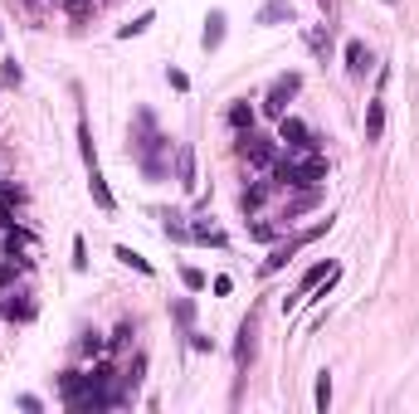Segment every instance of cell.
Masks as SVG:
<instances>
[{
	"label": "cell",
	"instance_id": "6da1fadb",
	"mask_svg": "<svg viewBox=\"0 0 419 414\" xmlns=\"http://www.w3.org/2000/svg\"><path fill=\"white\" fill-rule=\"evenodd\" d=\"M327 181V156L322 151H288L283 161H273V186L278 191H312Z\"/></svg>",
	"mask_w": 419,
	"mask_h": 414
},
{
	"label": "cell",
	"instance_id": "7a4b0ae2",
	"mask_svg": "<svg viewBox=\"0 0 419 414\" xmlns=\"http://www.w3.org/2000/svg\"><path fill=\"white\" fill-rule=\"evenodd\" d=\"M298 88H303V74H283V78H273L268 98H263V112H268V117H283L288 103L298 98Z\"/></svg>",
	"mask_w": 419,
	"mask_h": 414
},
{
	"label": "cell",
	"instance_id": "3957f363",
	"mask_svg": "<svg viewBox=\"0 0 419 414\" xmlns=\"http://www.w3.org/2000/svg\"><path fill=\"white\" fill-rule=\"evenodd\" d=\"M278 142H283L288 151H317V137L308 132V122H303V117H288V112L278 117Z\"/></svg>",
	"mask_w": 419,
	"mask_h": 414
},
{
	"label": "cell",
	"instance_id": "277c9868",
	"mask_svg": "<svg viewBox=\"0 0 419 414\" xmlns=\"http://www.w3.org/2000/svg\"><path fill=\"white\" fill-rule=\"evenodd\" d=\"M239 156H244L249 166H273V161H278L273 142H268V137H259L254 127H249V132H239Z\"/></svg>",
	"mask_w": 419,
	"mask_h": 414
},
{
	"label": "cell",
	"instance_id": "5b68a950",
	"mask_svg": "<svg viewBox=\"0 0 419 414\" xmlns=\"http://www.w3.org/2000/svg\"><path fill=\"white\" fill-rule=\"evenodd\" d=\"M254 336H259V322H254V317H244V326H239V346H234V361H239V366H249V361H254V346H259Z\"/></svg>",
	"mask_w": 419,
	"mask_h": 414
},
{
	"label": "cell",
	"instance_id": "8992f818",
	"mask_svg": "<svg viewBox=\"0 0 419 414\" xmlns=\"http://www.w3.org/2000/svg\"><path fill=\"white\" fill-rule=\"evenodd\" d=\"M268 191H273V181H254V186H244V191H239V209L254 214V209L268 200Z\"/></svg>",
	"mask_w": 419,
	"mask_h": 414
},
{
	"label": "cell",
	"instance_id": "52a82bcc",
	"mask_svg": "<svg viewBox=\"0 0 419 414\" xmlns=\"http://www.w3.org/2000/svg\"><path fill=\"white\" fill-rule=\"evenodd\" d=\"M88 191H93V200H98V205H103L107 214L117 209V200H112V191H107V181H103V171H98V161L88 166Z\"/></svg>",
	"mask_w": 419,
	"mask_h": 414
},
{
	"label": "cell",
	"instance_id": "ba28073f",
	"mask_svg": "<svg viewBox=\"0 0 419 414\" xmlns=\"http://www.w3.org/2000/svg\"><path fill=\"white\" fill-rule=\"evenodd\" d=\"M380 132H385V98L376 93L371 98V112H366V142H380Z\"/></svg>",
	"mask_w": 419,
	"mask_h": 414
},
{
	"label": "cell",
	"instance_id": "9c48e42d",
	"mask_svg": "<svg viewBox=\"0 0 419 414\" xmlns=\"http://www.w3.org/2000/svg\"><path fill=\"white\" fill-rule=\"evenodd\" d=\"M5 317H15V322H29V317H34V303H29L25 288H20V293H5Z\"/></svg>",
	"mask_w": 419,
	"mask_h": 414
},
{
	"label": "cell",
	"instance_id": "30bf717a",
	"mask_svg": "<svg viewBox=\"0 0 419 414\" xmlns=\"http://www.w3.org/2000/svg\"><path fill=\"white\" fill-rule=\"evenodd\" d=\"M346 69H351V74H366V69H371V49H366L361 39H346Z\"/></svg>",
	"mask_w": 419,
	"mask_h": 414
},
{
	"label": "cell",
	"instance_id": "8fae6325",
	"mask_svg": "<svg viewBox=\"0 0 419 414\" xmlns=\"http://www.w3.org/2000/svg\"><path fill=\"white\" fill-rule=\"evenodd\" d=\"M317 200H322V191H317V186H312V191H303V195H298V200H293V205L283 209V224H293V219H298V214H303V209H312Z\"/></svg>",
	"mask_w": 419,
	"mask_h": 414
},
{
	"label": "cell",
	"instance_id": "7c38bea8",
	"mask_svg": "<svg viewBox=\"0 0 419 414\" xmlns=\"http://www.w3.org/2000/svg\"><path fill=\"white\" fill-rule=\"evenodd\" d=\"M219 44H224V15L214 10L210 25H205V49H219Z\"/></svg>",
	"mask_w": 419,
	"mask_h": 414
},
{
	"label": "cell",
	"instance_id": "4fadbf2b",
	"mask_svg": "<svg viewBox=\"0 0 419 414\" xmlns=\"http://www.w3.org/2000/svg\"><path fill=\"white\" fill-rule=\"evenodd\" d=\"M112 254H117V258H122V263H127V268H137V273H146V278H151V263H146V258H142V254H132V249H127V244H117V249H112Z\"/></svg>",
	"mask_w": 419,
	"mask_h": 414
},
{
	"label": "cell",
	"instance_id": "5bb4252c",
	"mask_svg": "<svg viewBox=\"0 0 419 414\" xmlns=\"http://www.w3.org/2000/svg\"><path fill=\"white\" fill-rule=\"evenodd\" d=\"M229 127H239V132H249V127H254V112H249V103H234V107H229Z\"/></svg>",
	"mask_w": 419,
	"mask_h": 414
},
{
	"label": "cell",
	"instance_id": "9a60e30c",
	"mask_svg": "<svg viewBox=\"0 0 419 414\" xmlns=\"http://www.w3.org/2000/svg\"><path fill=\"white\" fill-rule=\"evenodd\" d=\"M181 186L195 191V161H191V146H181Z\"/></svg>",
	"mask_w": 419,
	"mask_h": 414
},
{
	"label": "cell",
	"instance_id": "2e32d148",
	"mask_svg": "<svg viewBox=\"0 0 419 414\" xmlns=\"http://www.w3.org/2000/svg\"><path fill=\"white\" fill-rule=\"evenodd\" d=\"M317 410H322V414L331 410V375H327V371L317 375Z\"/></svg>",
	"mask_w": 419,
	"mask_h": 414
},
{
	"label": "cell",
	"instance_id": "e0dca14e",
	"mask_svg": "<svg viewBox=\"0 0 419 414\" xmlns=\"http://www.w3.org/2000/svg\"><path fill=\"white\" fill-rule=\"evenodd\" d=\"M288 15H293L288 5H263L259 10V25H273V20H288Z\"/></svg>",
	"mask_w": 419,
	"mask_h": 414
},
{
	"label": "cell",
	"instance_id": "ac0fdd59",
	"mask_svg": "<svg viewBox=\"0 0 419 414\" xmlns=\"http://www.w3.org/2000/svg\"><path fill=\"white\" fill-rule=\"evenodd\" d=\"M181 278H186V288H191V293H200V288H205V273H200V268H181Z\"/></svg>",
	"mask_w": 419,
	"mask_h": 414
},
{
	"label": "cell",
	"instance_id": "d6986e66",
	"mask_svg": "<svg viewBox=\"0 0 419 414\" xmlns=\"http://www.w3.org/2000/svg\"><path fill=\"white\" fill-rule=\"evenodd\" d=\"M0 78H5V88H15V83H20V64L5 59V74H0Z\"/></svg>",
	"mask_w": 419,
	"mask_h": 414
},
{
	"label": "cell",
	"instance_id": "ffe728a7",
	"mask_svg": "<svg viewBox=\"0 0 419 414\" xmlns=\"http://www.w3.org/2000/svg\"><path fill=\"white\" fill-rule=\"evenodd\" d=\"M74 268H88V244L74 239Z\"/></svg>",
	"mask_w": 419,
	"mask_h": 414
},
{
	"label": "cell",
	"instance_id": "44dd1931",
	"mask_svg": "<svg viewBox=\"0 0 419 414\" xmlns=\"http://www.w3.org/2000/svg\"><path fill=\"white\" fill-rule=\"evenodd\" d=\"M146 25H151V15H142V20H132V25H127V29H122V39H132V34H142V29H146Z\"/></svg>",
	"mask_w": 419,
	"mask_h": 414
},
{
	"label": "cell",
	"instance_id": "7402d4cb",
	"mask_svg": "<svg viewBox=\"0 0 419 414\" xmlns=\"http://www.w3.org/2000/svg\"><path fill=\"white\" fill-rule=\"evenodd\" d=\"M171 312H176V322H186V326H191V317H195V308H191V303H176Z\"/></svg>",
	"mask_w": 419,
	"mask_h": 414
},
{
	"label": "cell",
	"instance_id": "603a6c76",
	"mask_svg": "<svg viewBox=\"0 0 419 414\" xmlns=\"http://www.w3.org/2000/svg\"><path fill=\"white\" fill-rule=\"evenodd\" d=\"M166 78H171V88H181V93H186V88H191V78H186V74H181V69H171V74H166Z\"/></svg>",
	"mask_w": 419,
	"mask_h": 414
},
{
	"label": "cell",
	"instance_id": "cb8c5ba5",
	"mask_svg": "<svg viewBox=\"0 0 419 414\" xmlns=\"http://www.w3.org/2000/svg\"><path fill=\"white\" fill-rule=\"evenodd\" d=\"M249 234H254V239H273L278 229H273V224H249Z\"/></svg>",
	"mask_w": 419,
	"mask_h": 414
},
{
	"label": "cell",
	"instance_id": "d4e9b609",
	"mask_svg": "<svg viewBox=\"0 0 419 414\" xmlns=\"http://www.w3.org/2000/svg\"><path fill=\"white\" fill-rule=\"evenodd\" d=\"M127 341H132V326H127V322H122V326H117V331H112V346H127Z\"/></svg>",
	"mask_w": 419,
	"mask_h": 414
},
{
	"label": "cell",
	"instance_id": "484cf974",
	"mask_svg": "<svg viewBox=\"0 0 419 414\" xmlns=\"http://www.w3.org/2000/svg\"><path fill=\"white\" fill-rule=\"evenodd\" d=\"M0 317H5V293H0Z\"/></svg>",
	"mask_w": 419,
	"mask_h": 414
},
{
	"label": "cell",
	"instance_id": "4316f807",
	"mask_svg": "<svg viewBox=\"0 0 419 414\" xmlns=\"http://www.w3.org/2000/svg\"><path fill=\"white\" fill-rule=\"evenodd\" d=\"M322 5H331V0H322Z\"/></svg>",
	"mask_w": 419,
	"mask_h": 414
},
{
	"label": "cell",
	"instance_id": "83f0119b",
	"mask_svg": "<svg viewBox=\"0 0 419 414\" xmlns=\"http://www.w3.org/2000/svg\"><path fill=\"white\" fill-rule=\"evenodd\" d=\"M385 5H390V0H385Z\"/></svg>",
	"mask_w": 419,
	"mask_h": 414
}]
</instances>
